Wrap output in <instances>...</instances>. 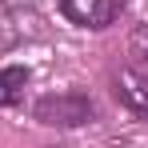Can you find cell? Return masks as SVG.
<instances>
[{
	"mask_svg": "<svg viewBox=\"0 0 148 148\" xmlns=\"http://www.w3.org/2000/svg\"><path fill=\"white\" fill-rule=\"evenodd\" d=\"M136 48H144V56H148V24L136 32Z\"/></svg>",
	"mask_w": 148,
	"mask_h": 148,
	"instance_id": "5b68a950",
	"label": "cell"
},
{
	"mask_svg": "<svg viewBox=\"0 0 148 148\" xmlns=\"http://www.w3.org/2000/svg\"><path fill=\"white\" fill-rule=\"evenodd\" d=\"M32 116L48 128H80V124L96 120V104L88 92H52V96H40L32 104Z\"/></svg>",
	"mask_w": 148,
	"mask_h": 148,
	"instance_id": "6da1fadb",
	"label": "cell"
},
{
	"mask_svg": "<svg viewBox=\"0 0 148 148\" xmlns=\"http://www.w3.org/2000/svg\"><path fill=\"white\" fill-rule=\"evenodd\" d=\"M112 96L120 100L132 116L148 120V72L132 68V64H120L112 68Z\"/></svg>",
	"mask_w": 148,
	"mask_h": 148,
	"instance_id": "7a4b0ae2",
	"label": "cell"
},
{
	"mask_svg": "<svg viewBox=\"0 0 148 148\" xmlns=\"http://www.w3.org/2000/svg\"><path fill=\"white\" fill-rule=\"evenodd\" d=\"M24 88H28V68H20V64L0 68V104H4V108L24 96Z\"/></svg>",
	"mask_w": 148,
	"mask_h": 148,
	"instance_id": "277c9868",
	"label": "cell"
},
{
	"mask_svg": "<svg viewBox=\"0 0 148 148\" xmlns=\"http://www.w3.org/2000/svg\"><path fill=\"white\" fill-rule=\"evenodd\" d=\"M60 12L80 28H108L120 16V0H60Z\"/></svg>",
	"mask_w": 148,
	"mask_h": 148,
	"instance_id": "3957f363",
	"label": "cell"
}]
</instances>
